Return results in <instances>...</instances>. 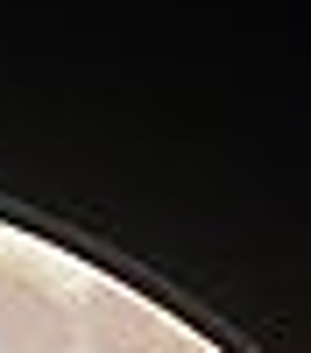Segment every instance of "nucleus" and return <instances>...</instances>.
Listing matches in <instances>:
<instances>
[{"label": "nucleus", "mask_w": 311, "mask_h": 353, "mask_svg": "<svg viewBox=\"0 0 311 353\" xmlns=\"http://www.w3.org/2000/svg\"><path fill=\"white\" fill-rule=\"evenodd\" d=\"M71 346H78L71 304L36 269L0 261V353H71Z\"/></svg>", "instance_id": "f257e3e1"}, {"label": "nucleus", "mask_w": 311, "mask_h": 353, "mask_svg": "<svg viewBox=\"0 0 311 353\" xmlns=\"http://www.w3.org/2000/svg\"><path fill=\"white\" fill-rule=\"evenodd\" d=\"M71 318H78V339L92 346V353H156L170 339V325H163L156 304L128 297V290H106V283L85 290V304Z\"/></svg>", "instance_id": "f03ea898"}, {"label": "nucleus", "mask_w": 311, "mask_h": 353, "mask_svg": "<svg viewBox=\"0 0 311 353\" xmlns=\"http://www.w3.org/2000/svg\"><path fill=\"white\" fill-rule=\"evenodd\" d=\"M156 353H205V346H198V339H177V332H170V339H163Z\"/></svg>", "instance_id": "7ed1b4c3"}]
</instances>
